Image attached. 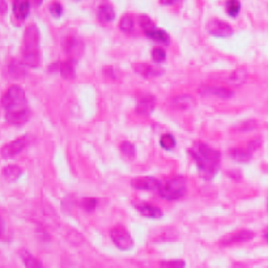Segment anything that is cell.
<instances>
[{"label":"cell","mask_w":268,"mask_h":268,"mask_svg":"<svg viewBox=\"0 0 268 268\" xmlns=\"http://www.w3.org/2000/svg\"><path fill=\"white\" fill-rule=\"evenodd\" d=\"M32 1H33V4L36 5V7H38V5H41V4H42V1H44V0H32Z\"/></svg>","instance_id":"38"},{"label":"cell","mask_w":268,"mask_h":268,"mask_svg":"<svg viewBox=\"0 0 268 268\" xmlns=\"http://www.w3.org/2000/svg\"><path fill=\"white\" fill-rule=\"evenodd\" d=\"M21 174L22 170L20 169L17 165L5 166L3 170V177L7 180H9V182H15V180H17L20 177H21Z\"/></svg>","instance_id":"19"},{"label":"cell","mask_w":268,"mask_h":268,"mask_svg":"<svg viewBox=\"0 0 268 268\" xmlns=\"http://www.w3.org/2000/svg\"><path fill=\"white\" fill-rule=\"evenodd\" d=\"M12 11H13L16 19L24 21L29 15L30 0H13Z\"/></svg>","instance_id":"11"},{"label":"cell","mask_w":268,"mask_h":268,"mask_svg":"<svg viewBox=\"0 0 268 268\" xmlns=\"http://www.w3.org/2000/svg\"><path fill=\"white\" fill-rule=\"evenodd\" d=\"M265 238H266V241H268V228H266V230H265Z\"/></svg>","instance_id":"39"},{"label":"cell","mask_w":268,"mask_h":268,"mask_svg":"<svg viewBox=\"0 0 268 268\" xmlns=\"http://www.w3.org/2000/svg\"><path fill=\"white\" fill-rule=\"evenodd\" d=\"M186 188H187V184H186V180H184L183 177L177 176L170 178V179H165L160 182L158 191H160V194H161L164 199L178 200V199H180L186 194Z\"/></svg>","instance_id":"3"},{"label":"cell","mask_w":268,"mask_h":268,"mask_svg":"<svg viewBox=\"0 0 268 268\" xmlns=\"http://www.w3.org/2000/svg\"><path fill=\"white\" fill-rule=\"evenodd\" d=\"M230 157L237 162H243L246 164L251 160V152L241 149V148H233L230 151Z\"/></svg>","instance_id":"20"},{"label":"cell","mask_w":268,"mask_h":268,"mask_svg":"<svg viewBox=\"0 0 268 268\" xmlns=\"http://www.w3.org/2000/svg\"><path fill=\"white\" fill-rule=\"evenodd\" d=\"M26 144H28V137L26 136H22V137L13 140L9 144H7V145H4L3 149H1V156L5 160L15 157L26 147Z\"/></svg>","instance_id":"7"},{"label":"cell","mask_w":268,"mask_h":268,"mask_svg":"<svg viewBox=\"0 0 268 268\" xmlns=\"http://www.w3.org/2000/svg\"><path fill=\"white\" fill-rule=\"evenodd\" d=\"M173 105L177 109H190V107L194 106V99L191 98V96L176 97L173 99Z\"/></svg>","instance_id":"24"},{"label":"cell","mask_w":268,"mask_h":268,"mask_svg":"<svg viewBox=\"0 0 268 268\" xmlns=\"http://www.w3.org/2000/svg\"><path fill=\"white\" fill-rule=\"evenodd\" d=\"M152 58L157 64L160 63H164L166 60V52L164 48L161 47H154L153 51H152Z\"/></svg>","instance_id":"30"},{"label":"cell","mask_w":268,"mask_h":268,"mask_svg":"<svg viewBox=\"0 0 268 268\" xmlns=\"http://www.w3.org/2000/svg\"><path fill=\"white\" fill-rule=\"evenodd\" d=\"M261 147H262V139L261 137H257V139H254L250 141L247 149H249V152H254V151H257V149H259Z\"/></svg>","instance_id":"35"},{"label":"cell","mask_w":268,"mask_h":268,"mask_svg":"<svg viewBox=\"0 0 268 268\" xmlns=\"http://www.w3.org/2000/svg\"><path fill=\"white\" fill-rule=\"evenodd\" d=\"M178 0H160V3L162 5H172V4H176Z\"/></svg>","instance_id":"36"},{"label":"cell","mask_w":268,"mask_h":268,"mask_svg":"<svg viewBox=\"0 0 268 268\" xmlns=\"http://www.w3.org/2000/svg\"><path fill=\"white\" fill-rule=\"evenodd\" d=\"M7 13V3H5V0H1V15H5Z\"/></svg>","instance_id":"37"},{"label":"cell","mask_w":268,"mask_h":268,"mask_svg":"<svg viewBox=\"0 0 268 268\" xmlns=\"http://www.w3.org/2000/svg\"><path fill=\"white\" fill-rule=\"evenodd\" d=\"M40 29L36 24H30L25 30L24 37V52H22V62L25 66L32 68H37L40 66Z\"/></svg>","instance_id":"2"},{"label":"cell","mask_w":268,"mask_h":268,"mask_svg":"<svg viewBox=\"0 0 268 268\" xmlns=\"http://www.w3.org/2000/svg\"><path fill=\"white\" fill-rule=\"evenodd\" d=\"M247 72L243 68H238L235 70L234 72H231L228 77V83H230L231 85H241L246 81Z\"/></svg>","instance_id":"22"},{"label":"cell","mask_w":268,"mask_h":268,"mask_svg":"<svg viewBox=\"0 0 268 268\" xmlns=\"http://www.w3.org/2000/svg\"><path fill=\"white\" fill-rule=\"evenodd\" d=\"M110 235L113 242L115 243V246L119 250L127 251V250H131L134 247L133 237H131V234H130L125 228L117 226V228L111 229Z\"/></svg>","instance_id":"5"},{"label":"cell","mask_w":268,"mask_h":268,"mask_svg":"<svg viewBox=\"0 0 268 268\" xmlns=\"http://www.w3.org/2000/svg\"><path fill=\"white\" fill-rule=\"evenodd\" d=\"M190 154L194 157L202 178L211 180L216 176L220 168V152L212 149L204 143H195L190 149Z\"/></svg>","instance_id":"1"},{"label":"cell","mask_w":268,"mask_h":268,"mask_svg":"<svg viewBox=\"0 0 268 268\" xmlns=\"http://www.w3.org/2000/svg\"><path fill=\"white\" fill-rule=\"evenodd\" d=\"M137 210L139 212L145 217H149V219H161L162 212L160 208L157 207L151 206V204H141V206H137Z\"/></svg>","instance_id":"17"},{"label":"cell","mask_w":268,"mask_h":268,"mask_svg":"<svg viewBox=\"0 0 268 268\" xmlns=\"http://www.w3.org/2000/svg\"><path fill=\"white\" fill-rule=\"evenodd\" d=\"M254 129H257V122L254 121V119H249L246 122H242L237 130H239V131H251Z\"/></svg>","instance_id":"33"},{"label":"cell","mask_w":268,"mask_h":268,"mask_svg":"<svg viewBox=\"0 0 268 268\" xmlns=\"http://www.w3.org/2000/svg\"><path fill=\"white\" fill-rule=\"evenodd\" d=\"M97 203H98V200H97V199L87 198V199H84V200H83V207H84L85 211H88V212H92V211L97 207Z\"/></svg>","instance_id":"32"},{"label":"cell","mask_w":268,"mask_h":268,"mask_svg":"<svg viewBox=\"0 0 268 268\" xmlns=\"http://www.w3.org/2000/svg\"><path fill=\"white\" fill-rule=\"evenodd\" d=\"M119 28H121L122 32L125 33H131L134 30V20L130 15H125L121 19V22H119Z\"/></svg>","instance_id":"27"},{"label":"cell","mask_w":268,"mask_h":268,"mask_svg":"<svg viewBox=\"0 0 268 268\" xmlns=\"http://www.w3.org/2000/svg\"><path fill=\"white\" fill-rule=\"evenodd\" d=\"M186 267V263L183 261H164L161 262L160 268H184Z\"/></svg>","instance_id":"31"},{"label":"cell","mask_w":268,"mask_h":268,"mask_svg":"<svg viewBox=\"0 0 268 268\" xmlns=\"http://www.w3.org/2000/svg\"><path fill=\"white\" fill-rule=\"evenodd\" d=\"M59 71H60V74H62L64 79L72 80V79L76 77V60L75 59H68L66 62H63L60 64Z\"/></svg>","instance_id":"14"},{"label":"cell","mask_w":268,"mask_h":268,"mask_svg":"<svg viewBox=\"0 0 268 268\" xmlns=\"http://www.w3.org/2000/svg\"><path fill=\"white\" fill-rule=\"evenodd\" d=\"M121 151L122 153L125 154L126 157L129 158H134L135 157V145L133 143H130V141H123L121 144Z\"/></svg>","instance_id":"29"},{"label":"cell","mask_w":268,"mask_h":268,"mask_svg":"<svg viewBox=\"0 0 268 268\" xmlns=\"http://www.w3.org/2000/svg\"><path fill=\"white\" fill-rule=\"evenodd\" d=\"M24 64H25L24 62L20 63L17 62V60L12 62L11 64H9V75H11L12 77H15V79H20V77L25 76L26 71Z\"/></svg>","instance_id":"23"},{"label":"cell","mask_w":268,"mask_h":268,"mask_svg":"<svg viewBox=\"0 0 268 268\" xmlns=\"http://www.w3.org/2000/svg\"><path fill=\"white\" fill-rule=\"evenodd\" d=\"M20 255H21L24 265H25L26 268H44V266L41 265V262L38 261V259H36L32 254L28 253L26 250H21Z\"/></svg>","instance_id":"21"},{"label":"cell","mask_w":268,"mask_h":268,"mask_svg":"<svg viewBox=\"0 0 268 268\" xmlns=\"http://www.w3.org/2000/svg\"><path fill=\"white\" fill-rule=\"evenodd\" d=\"M199 93L203 94V96H216L219 98H231L234 96L233 90L228 88H224V87H208V85H203L202 88L199 89Z\"/></svg>","instance_id":"8"},{"label":"cell","mask_w":268,"mask_h":268,"mask_svg":"<svg viewBox=\"0 0 268 268\" xmlns=\"http://www.w3.org/2000/svg\"><path fill=\"white\" fill-rule=\"evenodd\" d=\"M76 1H79V0H76Z\"/></svg>","instance_id":"40"},{"label":"cell","mask_w":268,"mask_h":268,"mask_svg":"<svg viewBox=\"0 0 268 268\" xmlns=\"http://www.w3.org/2000/svg\"><path fill=\"white\" fill-rule=\"evenodd\" d=\"M133 187L136 190H157L160 187V182L153 177H140L135 178L131 182Z\"/></svg>","instance_id":"10"},{"label":"cell","mask_w":268,"mask_h":268,"mask_svg":"<svg viewBox=\"0 0 268 268\" xmlns=\"http://www.w3.org/2000/svg\"><path fill=\"white\" fill-rule=\"evenodd\" d=\"M254 238V233L251 230H239L233 233L231 235H228L225 238L221 239V245L226 246V245H233V243H241L247 242Z\"/></svg>","instance_id":"9"},{"label":"cell","mask_w":268,"mask_h":268,"mask_svg":"<svg viewBox=\"0 0 268 268\" xmlns=\"http://www.w3.org/2000/svg\"><path fill=\"white\" fill-rule=\"evenodd\" d=\"M64 50H66L70 55H80L83 51V44L75 37L67 38L64 42Z\"/></svg>","instance_id":"16"},{"label":"cell","mask_w":268,"mask_h":268,"mask_svg":"<svg viewBox=\"0 0 268 268\" xmlns=\"http://www.w3.org/2000/svg\"><path fill=\"white\" fill-rule=\"evenodd\" d=\"M207 30L213 37L226 38L233 36V28L229 25L228 22L221 21L219 19L210 20L208 24H207Z\"/></svg>","instance_id":"6"},{"label":"cell","mask_w":268,"mask_h":268,"mask_svg":"<svg viewBox=\"0 0 268 268\" xmlns=\"http://www.w3.org/2000/svg\"><path fill=\"white\" fill-rule=\"evenodd\" d=\"M156 106V99L153 96H145L141 98L136 106V113L139 115H149L153 113Z\"/></svg>","instance_id":"12"},{"label":"cell","mask_w":268,"mask_h":268,"mask_svg":"<svg viewBox=\"0 0 268 268\" xmlns=\"http://www.w3.org/2000/svg\"><path fill=\"white\" fill-rule=\"evenodd\" d=\"M225 8H226V12L230 17H237V15L241 11V3L238 0H228L225 4Z\"/></svg>","instance_id":"25"},{"label":"cell","mask_w":268,"mask_h":268,"mask_svg":"<svg viewBox=\"0 0 268 268\" xmlns=\"http://www.w3.org/2000/svg\"><path fill=\"white\" fill-rule=\"evenodd\" d=\"M134 70L144 77H152V76H160L164 74V70L160 67H153L151 64H145V63H140L135 64Z\"/></svg>","instance_id":"13"},{"label":"cell","mask_w":268,"mask_h":268,"mask_svg":"<svg viewBox=\"0 0 268 268\" xmlns=\"http://www.w3.org/2000/svg\"><path fill=\"white\" fill-rule=\"evenodd\" d=\"M176 137L172 135V134H165V135L161 136V139H160V145H161L164 149H173V148L176 147Z\"/></svg>","instance_id":"26"},{"label":"cell","mask_w":268,"mask_h":268,"mask_svg":"<svg viewBox=\"0 0 268 268\" xmlns=\"http://www.w3.org/2000/svg\"><path fill=\"white\" fill-rule=\"evenodd\" d=\"M50 12H51V15L54 16V17H60L63 13V7L62 4L59 3V1H54V3L50 5Z\"/></svg>","instance_id":"34"},{"label":"cell","mask_w":268,"mask_h":268,"mask_svg":"<svg viewBox=\"0 0 268 268\" xmlns=\"http://www.w3.org/2000/svg\"><path fill=\"white\" fill-rule=\"evenodd\" d=\"M139 24H140V26L143 28L144 33H147V32H151V30H153L154 28H156L154 22L152 21V20L145 15L140 16V17H139Z\"/></svg>","instance_id":"28"},{"label":"cell","mask_w":268,"mask_h":268,"mask_svg":"<svg viewBox=\"0 0 268 268\" xmlns=\"http://www.w3.org/2000/svg\"><path fill=\"white\" fill-rule=\"evenodd\" d=\"M1 105L5 109V111H15V110H24L28 109L26 103V97L24 89L19 85H12L8 89L5 94L1 98Z\"/></svg>","instance_id":"4"},{"label":"cell","mask_w":268,"mask_h":268,"mask_svg":"<svg viewBox=\"0 0 268 268\" xmlns=\"http://www.w3.org/2000/svg\"><path fill=\"white\" fill-rule=\"evenodd\" d=\"M97 17L101 22L106 24V22H111L115 19V11L114 8L111 7L110 4H102L97 11Z\"/></svg>","instance_id":"15"},{"label":"cell","mask_w":268,"mask_h":268,"mask_svg":"<svg viewBox=\"0 0 268 268\" xmlns=\"http://www.w3.org/2000/svg\"><path fill=\"white\" fill-rule=\"evenodd\" d=\"M145 34H147V37H149L151 40L156 41V42H158V44L168 45L170 42L169 34L166 33L165 30L158 29V28H154L153 30H151V32H147Z\"/></svg>","instance_id":"18"}]
</instances>
